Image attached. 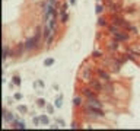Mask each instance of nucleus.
<instances>
[{
  "label": "nucleus",
  "instance_id": "nucleus-1",
  "mask_svg": "<svg viewBox=\"0 0 140 131\" xmlns=\"http://www.w3.org/2000/svg\"><path fill=\"white\" fill-rule=\"evenodd\" d=\"M123 31H124V29H121L120 26H117V25H114V23L110 25V34H111L112 39H117V41H120V42L129 41V34H126V32H123Z\"/></svg>",
  "mask_w": 140,
  "mask_h": 131
},
{
  "label": "nucleus",
  "instance_id": "nucleus-2",
  "mask_svg": "<svg viewBox=\"0 0 140 131\" xmlns=\"http://www.w3.org/2000/svg\"><path fill=\"white\" fill-rule=\"evenodd\" d=\"M41 36H42V31H41V29H37L35 34H34V36H31L29 39H26V41L23 42L26 51H32V50H35V48L38 47V44H39Z\"/></svg>",
  "mask_w": 140,
  "mask_h": 131
},
{
  "label": "nucleus",
  "instance_id": "nucleus-3",
  "mask_svg": "<svg viewBox=\"0 0 140 131\" xmlns=\"http://www.w3.org/2000/svg\"><path fill=\"white\" fill-rule=\"evenodd\" d=\"M83 109H85V112H86V115H89L91 118H93V120H99V118H104V112H102V109H99V108H93V106H89V105H83Z\"/></svg>",
  "mask_w": 140,
  "mask_h": 131
},
{
  "label": "nucleus",
  "instance_id": "nucleus-4",
  "mask_svg": "<svg viewBox=\"0 0 140 131\" xmlns=\"http://www.w3.org/2000/svg\"><path fill=\"white\" fill-rule=\"evenodd\" d=\"M79 77H80L82 80H85V82H88V83H89V80L93 77V76H92V70H91L89 67H86V66H85V67H82Z\"/></svg>",
  "mask_w": 140,
  "mask_h": 131
},
{
  "label": "nucleus",
  "instance_id": "nucleus-5",
  "mask_svg": "<svg viewBox=\"0 0 140 131\" xmlns=\"http://www.w3.org/2000/svg\"><path fill=\"white\" fill-rule=\"evenodd\" d=\"M82 93H83V96H85L86 99H93V98H98V93H99V92H96L95 89H92V87L89 86V87H83Z\"/></svg>",
  "mask_w": 140,
  "mask_h": 131
},
{
  "label": "nucleus",
  "instance_id": "nucleus-6",
  "mask_svg": "<svg viewBox=\"0 0 140 131\" xmlns=\"http://www.w3.org/2000/svg\"><path fill=\"white\" fill-rule=\"evenodd\" d=\"M89 86L92 87V89H95L96 92H104V83H101L99 82V79H91L89 80Z\"/></svg>",
  "mask_w": 140,
  "mask_h": 131
},
{
  "label": "nucleus",
  "instance_id": "nucleus-7",
  "mask_svg": "<svg viewBox=\"0 0 140 131\" xmlns=\"http://www.w3.org/2000/svg\"><path fill=\"white\" fill-rule=\"evenodd\" d=\"M107 48H108L110 52H117L118 50H121V44H120V41L112 39V41H110V42L107 44Z\"/></svg>",
  "mask_w": 140,
  "mask_h": 131
},
{
  "label": "nucleus",
  "instance_id": "nucleus-8",
  "mask_svg": "<svg viewBox=\"0 0 140 131\" xmlns=\"http://www.w3.org/2000/svg\"><path fill=\"white\" fill-rule=\"evenodd\" d=\"M95 73H96V76H98L102 82H111V79H110V73H108L107 70H104V69H96Z\"/></svg>",
  "mask_w": 140,
  "mask_h": 131
},
{
  "label": "nucleus",
  "instance_id": "nucleus-9",
  "mask_svg": "<svg viewBox=\"0 0 140 131\" xmlns=\"http://www.w3.org/2000/svg\"><path fill=\"white\" fill-rule=\"evenodd\" d=\"M58 19H60L63 23H66V22H67V15H66V12H60V13H58Z\"/></svg>",
  "mask_w": 140,
  "mask_h": 131
},
{
  "label": "nucleus",
  "instance_id": "nucleus-10",
  "mask_svg": "<svg viewBox=\"0 0 140 131\" xmlns=\"http://www.w3.org/2000/svg\"><path fill=\"white\" fill-rule=\"evenodd\" d=\"M98 25H99V26H107V25H108V22H107V17H99V20H98Z\"/></svg>",
  "mask_w": 140,
  "mask_h": 131
},
{
  "label": "nucleus",
  "instance_id": "nucleus-11",
  "mask_svg": "<svg viewBox=\"0 0 140 131\" xmlns=\"http://www.w3.org/2000/svg\"><path fill=\"white\" fill-rule=\"evenodd\" d=\"M124 13H127V15H129V13H130V15H131V13H136V7H134V6H130V7H127V9L124 10Z\"/></svg>",
  "mask_w": 140,
  "mask_h": 131
},
{
  "label": "nucleus",
  "instance_id": "nucleus-12",
  "mask_svg": "<svg viewBox=\"0 0 140 131\" xmlns=\"http://www.w3.org/2000/svg\"><path fill=\"white\" fill-rule=\"evenodd\" d=\"M73 104H75L76 106H80V105H82V98H80V96H76V98L73 99Z\"/></svg>",
  "mask_w": 140,
  "mask_h": 131
},
{
  "label": "nucleus",
  "instance_id": "nucleus-13",
  "mask_svg": "<svg viewBox=\"0 0 140 131\" xmlns=\"http://www.w3.org/2000/svg\"><path fill=\"white\" fill-rule=\"evenodd\" d=\"M44 64H45V66H53V64H54V60H53V58H47V60L44 61Z\"/></svg>",
  "mask_w": 140,
  "mask_h": 131
},
{
  "label": "nucleus",
  "instance_id": "nucleus-14",
  "mask_svg": "<svg viewBox=\"0 0 140 131\" xmlns=\"http://www.w3.org/2000/svg\"><path fill=\"white\" fill-rule=\"evenodd\" d=\"M61 101H63V98H61V96H58V98L56 99V106H57V108H60V106H61Z\"/></svg>",
  "mask_w": 140,
  "mask_h": 131
},
{
  "label": "nucleus",
  "instance_id": "nucleus-15",
  "mask_svg": "<svg viewBox=\"0 0 140 131\" xmlns=\"http://www.w3.org/2000/svg\"><path fill=\"white\" fill-rule=\"evenodd\" d=\"M39 120H41V124H44V125H47V124H48V122H50V121H48V118H47V117H41V118H39Z\"/></svg>",
  "mask_w": 140,
  "mask_h": 131
},
{
  "label": "nucleus",
  "instance_id": "nucleus-16",
  "mask_svg": "<svg viewBox=\"0 0 140 131\" xmlns=\"http://www.w3.org/2000/svg\"><path fill=\"white\" fill-rule=\"evenodd\" d=\"M101 55H102V54H101V51H95V52L92 54V57H93V58H101Z\"/></svg>",
  "mask_w": 140,
  "mask_h": 131
},
{
  "label": "nucleus",
  "instance_id": "nucleus-17",
  "mask_svg": "<svg viewBox=\"0 0 140 131\" xmlns=\"http://www.w3.org/2000/svg\"><path fill=\"white\" fill-rule=\"evenodd\" d=\"M13 83H15V85H20V79H19L18 76H15V77H13Z\"/></svg>",
  "mask_w": 140,
  "mask_h": 131
},
{
  "label": "nucleus",
  "instance_id": "nucleus-18",
  "mask_svg": "<svg viewBox=\"0 0 140 131\" xmlns=\"http://www.w3.org/2000/svg\"><path fill=\"white\" fill-rule=\"evenodd\" d=\"M102 10H104V7H102L101 4H98V7H96V12H98V13H102Z\"/></svg>",
  "mask_w": 140,
  "mask_h": 131
},
{
  "label": "nucleus",
  "instance_id": "nucleus-19",
  "mask_svg": "<svg viewBox=\"0 0 140 131\" xmlns=\"http://www.w3.org/2000/svg\"><path fill=\"white\" fill-rule=\"evenodd\" d=\"M15 127H16V128H25V124H22V122H18Z\"/></svg>",
  "mask_w": 140,
  "mask_h": 131
},
{
  "label": "nucleus",
  "instance_id": "nucleus-20",
  "mask_svg": "<svg viewBox=\"0 0 140 131\" xmlns=\"http://www.w3.org/2000/svg\"><path fill=\"white\" fill-rule=\"evenodd\" d=\"M15 99L20 101V99H22V95H20V93H16V95H15Z\"/></svg>",
  "mask_w": 140,
  "mask_h": 131
},
{
  "label": "nucleus",
  "instance_id": "nucleus-21",
  "mask_svg": "<svg viewBox=\"0 0 140 131\" xmlns=\"http://www.w3.org/2000/svg\"><path fill=\"white\" fill-rule=\"evenodd\" d=\"M18 109H19L20 112H26V108H25V106H22V105H20V106H19Z\"/></svg>",
  "mask_w": 140,
  "mask_h": 131
},
{
  "label": "nucleus",
  "instance_id": "nucleus-22",
  "mask_svg": "<svg viewBox=\"0 0 140 131\" xmlns=\"http://www.w3.org/2000/svg\"><path fill=\"white\" fill-rule=\"evenodd\" d=\"M39 122H41V120H39V118H34V124H35V125H38Z\"/></svg>",
  "mask_w": 140,
  "mask_h": 131
},
{
  "label": "nucleus",
  "instance_id": "nucleus-23",
  "mask_svg": "<svg viewBox=\"0 0 140 131\" xmlns=\"http://www.w3.org/2000/svg\"><path fill=\"white\" fill-rule=\"evenodd\" d=\"M47 111H48L50 114H53V106H50V105H48V106H47Z\"/></svg>",
  "mask_w": 140,
  "mask_h": 131
},
{
  "label": "nucleus",
  "instance_id": "nucleus-24",
  "mask_svg": "<svg viewBox=\"0 0 140 131\" xmlns=\"http://www.w3.org/2000/svg\"><path fill=\"white\" fill-rule=\"evenodd\" d=\"M45 1H48V3H53V4H57V1H58V0H45Z\"/></svg>",
  "mask_w": 140,
  "mask_h": 131
},
{
  "label": "nucleus",
  "instance_id": "nucleus-25",
  "mask_svg": "<svg viewBox=\"0 0 140 131\" xmlns=\"http://www.w3.org/2000/svg\"><path fill=\"white\" fill-rule=\"evenodd\" d=\"M38 105H39V106H44V101H42V99H39V101H38Z\"/></svg>",
  "mask_w": 140,
  "mask_h": 131
},
{
  "label": "nucleus",
  "instance_id": "nucleus-26",
  "mask_svg": "<svg viewBox=\"0 0 140 131\" xmlns=\"http://www.w3.org/2000/svg\"><path fill=\"white\" fill-rule=\"evenodd\" d=\"M70 3H72V4H75V3H76V0H70Z\"/></svg>",
  "mask_w": 140,
  "mask_h": 131
}]
</instances>
